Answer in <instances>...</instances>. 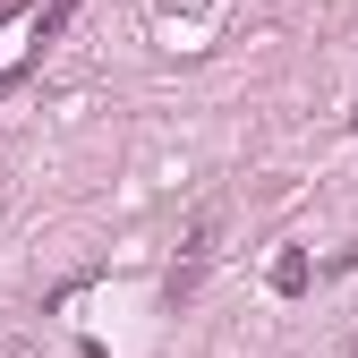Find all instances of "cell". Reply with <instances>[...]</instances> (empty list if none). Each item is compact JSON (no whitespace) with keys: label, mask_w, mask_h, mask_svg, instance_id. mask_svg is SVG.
<instances>
[{"label":"cell","mask_w":358,"mask_h":358,"mask_svg":"<svg viewBox=\"0 0 358 358\" xmlns=\"http://www.w3.org/2000/svg\"><path fill=\"white\" fill-rule=\"evenodd\" d=\"M213 0H154V17H205Z\"/></svg>","instance_id":"obj_2"},{"label":"cell","mask_w":358,"mask_h":358,"mask_svg":"<svg viewBox=\"0 0 358 358\" xmlns=\"http://www.w3.org/2000/svg\"><path fill=\"white\" fill-rule=\"evenodd\" d=\"M213 239H222V213H205L196 231H188V256H179V273H171V290H196V282H205V264H213Z\"/></svg>","instance_id":"obj_1"}]
</instances>
